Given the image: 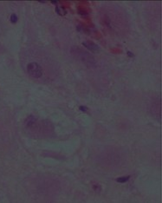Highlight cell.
Returning <instances> with one entry per match:
<instances>
[{"instance_id": "obj_1", "label": "cell", "mask_w": 162, "mask_h": 203, "mask_svg": "<svg viewBox=\"0 0 162 203\" xmlns=\"http://www.w3.org/2000/svg\"><path fill=\"white\" fill-rule=\"evenodd\" d=\"M70 52L75 57V58L78 59L80 62H81L83 64H85L87 67H89V68L95 67L96 62L94 60V57L89 52H88L87 50H84V49H81V48L74 46L70 49Z\"/></svg>"}, {"instance_id": "obj_2", "label": "cell", "mask_w": 162, "mask_h": 203, "mask_svg": "<svg viewBox=\"0 0 162 203\" xmlns=\"http://www.w3.org/2000/svg\"><path fill=\"white\" fill-rule=\"evenodd\" d=\"M27 72L30 76L34 78H40L43 75V70L38 63H30L27 65Z\"/></svg>"}, {"instance_id": "obj_3", "label": "cell", "mask_w": 162, "mask_h": 203, "mask_svg": "<svg viewBox=\"0 0 162 203\" xmlns=\"http://www.w3.org/2000/svg\"><path fill=\"white\" fill-rule=\"evenodd\" d=\"M82 45L85 46L87 49H89V50L92 51V52H97V51L100 50L99 46L97 45V44H94V43H93V42H89V41H88V42H83Z\"/></svg>"}, {"instance_id": "obj_4", "label": "cell", "mask_w": 162, "mask_h": 203, "mask_svg": "<svg viewBox=\"0 0 162 203\" xmlns=\"http://www.w3.org/2000/svg\"><path fill=\"white\" fill-rule=\"evenodd\" d=\"M35 123H36V117L33 116H29L24 121V125L26 128H31L32 126L35 125Z\"/></svg>"}, {"instance_id": "obj_5", "label": "cell", "mask_w": 162, "mask_h": 203, "mask_svg": "<svg viewBox=\"0 0 162 203\" xmlns=\"http://www.w3.org/2000/svg\"><path fill=\"white\" fill-rule=\"evenodd\" d=\"M130 176H124V177H120V178L116 179V181L120 182V183H124V182H127L128 180H129Z\"/></svg>"}, {"instance_id": "obj_6", "label": "cell", "mask_w": 162, "mask_h": 203, "mask_svg": "<svg viewBox=\"0 0 162 203\" xmlns=\"http://www.w3.org/2000/svg\"><path fill=\"white\" fill-rule=\"evenodd\" d=\"M56 11H57V12L58 14H60V15H64V14H66V12H65V10L63 9V8H60L57 6V8H56Z\"/></svg>"}, {"instance_id": "obj_7", "label": "cell", "mask_w": 162, "mask_h": 203, "mask_svg": "<svg viewBox=\"0 0 162 203\" xmlns=\"http://www.w3.org/2000/svg\"><path fill=\"white\" fill-rule=\"evenodd\" d=\"M11 22L12 24H16L17 22V16L16 14H12V16H11Z\"/></svg>"}, {"instance_id": "obj_8", "label": "cell", "mask_w": 162, "mask_h": 203, "mask_svg": "<svg viewBox=\"0 0 162 203\" xmlns=\"http://www.w3.org/2000/svg\"><path fill=\"white\" fill-rule=\"evenodd\" d=\"M80 109L81 110V111H87L88 110V108H87V107H85V106H80Z\"/></svg>"}, {"instance_id": "obj_9", "label": "cell", "mask_w": 162, "mask_h": 203, "mask_svg": "<svg viewBox=\"0 0 162 203\" xmlns=\"http://www.w3.org/2000/svg\"><path fill=\"white\" fill-rule=\"evenodd\" d=\"M58 3H59V1H51V4H58Z\"/></svg>"}, {"instance_id": "obj_10", "label": "cell", "mask_w": 162, "mask_h": 203, "mask_svg": "<svg viewBox=\"0 0 162 203\" xmlns=\"http://www.w3.org/2000/svg\"><path fill=\"white\" fill-rule=\"evenodd\" d=\"M38 2H39V3H43V4H45V3H46L45 1H38Z\"/></svg>"}, {"instance_id": "obj_11", "label": "cell", "mask_w": 162, "mask_h": 203, "mask_svg": "<svg viewBox=\"0 0 162 203\" xmlns=\"http://www.w3.org/2000/svg\"><path fill=\"white\" fill-rule=\"evenodd\" d=\"M127 53H128V55L130 56V57H131V56H132V57H133V56H134V55H133V54H131V52H127Z\"/></svg>"}]
</instances>
